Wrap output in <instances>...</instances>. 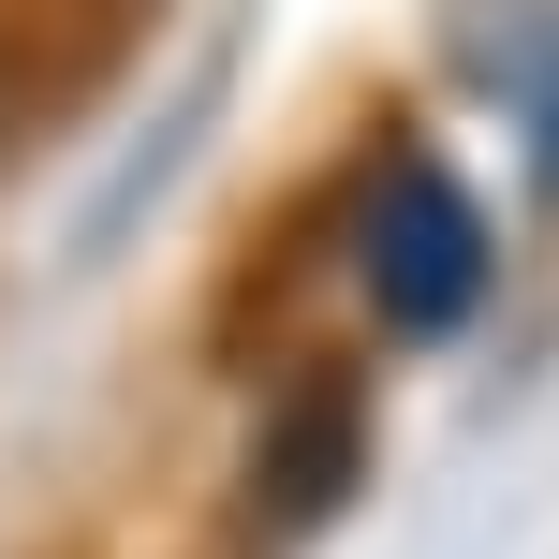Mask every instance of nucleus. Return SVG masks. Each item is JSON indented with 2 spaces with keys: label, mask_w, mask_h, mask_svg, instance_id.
<instances>
[{
  "label": "nucleus",
  "mask_w": 559,
  "mask_h": 559,
  "mask_svg": "<svg viewBox=\"0 0 559 559\" xmlns=\"http://www.w3.org/2000/svg\"><path fill=\"white\" fill-rule=\"evenodd\" d=\"M531 147H545V177H559V59H545V104H531Z\"/></svg>",
  "instance_id": "nucleus-3"
},
{
  "label": "nucleus",
  "mask_w": 559,
  "mask_h": 559,
  "mask_svg": "<svg viewBox=\"0 0 559 559\" xmlns=\"http://www.w3.org/2000/svg\"><path fill=\"white\" fill-rule=\"evenodd\" d=\"M354 280L383 309V338H456L486 309V280H501V236L442 163H383L354 206Z\"/></svg>",
  "instance_id": "nucleus-1"
},
{
  "label": "nucleus",
  "mask_w": 559,
  "mask_h": 559,
  "mask_svg": "<svg viewBox=\"0 0 559 559\" xmlns=\"http://www.w3.org/2000/svg\"><path fill=\"white\" fill-rule=\"evenodd\" d=\"M280 472H265V515H309V501H338V486H354V397H295V413H280Z\"/></svg>",
  "instance_id": "nucleus-2"
}]
</instances>
